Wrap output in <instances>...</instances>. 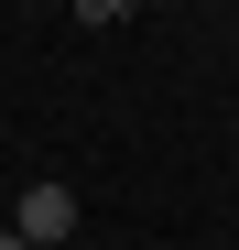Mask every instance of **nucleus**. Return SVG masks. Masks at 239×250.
I'll use <instances>...</instances> for the list:
<instances>
[{
	"label": "nucleus",
	"instance_id": "obj_2",
	"mask_svg": "<svg viewBox=\"0 0 239 250\" xmlns=\"http://www.w3.org/2000/svg\"><path fill=\"white\" fill-rule=\"evenodd\" d=\"M120 11H131V0H76V22H87V33H109Z\"/></svg>",
	"mask_w": 239,
	"mask_h": 250
},
{
	"label": "nucleus",
	"instance_id": "obj_3",
	"mask_svg": "<svg viewBox=\"0 0 239 250\" xmlns=\"http://www.w3.org/2000/svg\"><path fill=\"white\" fill-rule=\"evenodd\" d=\"M0 250H33V239H22V229H11V218H0Z\"/></svg>",
	"mask_w": 239,
	"mask_h": 250
},
{
	"label": "nucleus",
	"instance_id": "obj_1",
	"mask_svg": "<svg viewBox=\"0 0 239 250\" xmlns=\"http://www.w3.org/2000/svg\"><path fill=\"white\" fill-rule=\"evenodd\" d=\"M11 229H22V239H33V250H55V239H65V229H76V196H65V185H55V174H44V185H33V196H22V207H11Z\"/></svg>",
	"mask_w": 239,
	"mask_h": 250
}]
</instances>
